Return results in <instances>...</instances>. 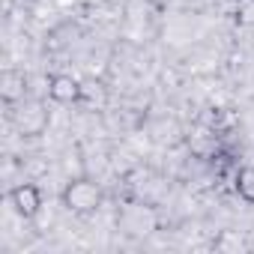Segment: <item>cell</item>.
<instances>
[{
    "instance_id": "obj_7",
    "label": "cell",
    "mask_w": 254,
    "mask_h": 254,
    "mask_svg": "<svg viewBox=\"0 0 254 254\" xmlns=\"http://www.w3.org/2000/svg\"><path fill=\"white\" fill-rule=\"evenodd\" d=\"M233 191L239 194V200H245L248 206H254V165L236 168V174H233Z\"/></svg>"
},
{
    "instance_id": "obj_4",
    "label": "cell",
    "mask_w": 254,
    "mask_h": 254,
    "mask_svg": "<svg viewBox=\"0 0 254 254\" xmlns=\"http://www.w3.org/2000/svg\"><path fill=\"white\" fill-rule=\"evenodd\" d=\"M48 99L54 105H78L81 102V78L69 72H54L48 78Z\"/></svg>"
},
{
    "instance_id": "obj_5",
    "label": "cell",
    "mask_w": 254,
    "mask_h": 254,
    "mask_svg": "<svg viewBox=\"0 0 254 254\" xmlns=\"http://www.w3.org/2000/svg\"><path fill=\"white\" fill-rule=\"evenodd\" d=\"M27 96H30V78L21 69L6 66L0 72V99H3V105H18Z\"/></svg>"
},
{
    "instance_id": "obj_9",
    "label": "cell",
    "mask_w": 254,
    "mask_h": 254,
    "mask_svg": "<svg viewBox=\"0 0 254 254\" xmlns=\"http://www.w3.org/2000/svg\"><path fill=\"white\" fill-rule=\"evenodd\" d=\"M227 3H236V6H239V3H242V0H227Z\"/></svg>"
},
{
    "instance_id": "obj_10",
    "label": "cell",
    "mask_w": 254,
    "mask_h": 254,
    "mask_svg": "<svg viewBox=\"0 0 254 254\" xmlns=\"http://www.w3.org/2000/svg\"><path fill=\"white\" fill-rule=\"evenodd\" d=\"M251 3H254V0H251Z\"/></svg>"
},
{
    "instance_id": "obj_2",
    "label": "cell",
    "mask_w": 254,
    "mask_h": 254,
    "mask_svg": "<svg viewBox=\"0 0 254 254\" xmlns=\"http://www.w3.org/2000/svg\"><path fill=\"white\" fill-rule=\"evenodd\" d=\"M6 108H9V120H12V126H15L18 135H24V138H42L48 132L51 111H48V105L42 99L27 96L18 105H6Z\"/></svg>"
},
{
    "instance_id": "obj_3",
    "label": "cell",
    "mask_w": 254,
    "mask_h": 254,
    "mask_svg": "<svg viewBox=\"0 0 254 254\" xmlns=\"http://www.w3.org/2000/svg\"><path fill=\"white\" fill-rule=\"evenodd\" d=\"M9 206H12V212L18 215V218H24V221H36V215L45 209V203H42V189L36 186V183H15L12 189H9Z\"/></svg>"
},
{
    "instance_id": "obj_8",
    "label": "cell",
    "mask_w": 254,
    "mask_h": 254,
    "mask_svg": "<svg viewBox=\"0 0 254 254\" xmlns=\"http://www.w3.org/2000/svg\"><path fill=\"white\" fill-rule=\"evenodd\" d=\"M215 248H218V251H242V248H245V239H242L236 230H221L218 239H215Z\"/></svg>"
},
{
    "instance_id": "obj_1",
    "label": "cell",
    "mask_w": 254,
    "mask_h": 254,
    "mask_svg": "<svg viewBox=\"0 0 254 254\" xmlns=\"http://www.w3.org/2000/svg\"><path fill=\"white\" fill-rule=\"evenodd\" d=\"M60 200L72 215H93V212H99V206L105 200V191H102V183H96L90 174H81V177H72L63 186Z\"/></svg>"
},
{
    "instance_id": "obj_6",
    "label": "cell",
    "mask_w": 254,
    "mask_h": 254,
    "mask_svg": "<svg viewBox=\"0 0 254 254\" xmlns=\"http://www.w3.org/2000/svg\"><path fill=\"white\" fill-rule=\"evenodd\" d=\"M81 105H96V108L108 105V87L102 78H84L81 81Z\"/></svg>"
}]
</instances>
